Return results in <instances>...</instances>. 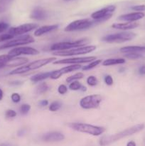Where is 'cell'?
I'll return each mask as SVG.
<instances>
[{
    "mask_svg": "<svg viewBox=\"0 0 145 146\" xmlns=\"http://www.w3.org/2000/svg\"><path fill=\"white\" fill-rule=\"evenodd\" d=\"M144 124H137V125H134V126L130 127L129 128H127V129L124 130V131H121V132L117 133L102 136L100 139V144L101 145H109V144L112 143L114 142H116V141H119V140L122 139V138H126V137L129 136V135H134V134L140 132V131H142L144 128Z\"/></svg>",
    "mask_w": 145,
    "mask_h": 146,
    "instance_id": "obj_1",
    "label": "cell"
},
{
    "mask_svg": "<svg viewBox=\"0 0 145 146\" xmlns=\"http://www.w3.org/2000/svg\"><path fill=\"white\" fill-rule=\"evenodd\" d=\"M55 60H56V58L55 57H50V58H42V59L36 60V61H34L33 62L29 63L27 65L18 67V68L13 70L9 74V75H16V74H24V73H26L29 71H34V70L41 68V67L51 63L52 61H55Z\"/></svg>",
    "mask_w": 145,
    "mask_h": 146,
    "instance_id": "obj_2",
    "label": "cell"
},
{
    "mask_svg": "<svg viewBox=\"0 0 145 146\" xmlns=\"http://www.w3.org/2000/svg\"><path fill=\"white\" fill-rule=\"evenodd\" d=\"M69 126L74 131L85 133L95 136L101 135L105 131V128L103 127L95 126V125H90L88 123H72L70 124Z\"/></svg>",
    "mask_w": 145,
    "mask_h": 146,
    "instance_id": "obj_3",
    "label": "cell"
},
{
    "mask_svg": "<svg viewBox=\"0 0 145 146\" xmlns=\"http://www.w3.org/2000/svg\"><path fill=\"white\" fill-rule=\"evenodd\" d=\"M96 49L95 46H86L83 47H76L72 48V49L63 50V51H55L53 53V55L58 56H71L75 55H81V54H86L95 51Z\"/></svg>",
    "mask_w": 145,
    "mask_h": 146,
    "instance_id": "obj_4",
    "label": "cell"
},
{
    "mask_svg": "<svg viewBox=\"0 0 145 146\" xmlns=\"http://www.w3.org/2000/svg\"><path fill=\"white\" fill-rule=\"evenodd\" d=\"M135 36L136 34L134 33L121 32L105 36L102 38V40L107 43H122L132 40Z\"/></svg>",
    "mask_w": 145,
    "mask_h": 146,
    "instance_id": "obj_5",
    "label": "cell"
},
{
    "mask_svg": "<svg viewBox=\"0 0 145 146\" xmlns=\"http://www.w3.org/2000/svg\"><path fill=\"white\" fill-rule=\"evenodd\" d=\"M88 41V39L84 38V39L78 40L75 41H65V42H59L53 44L51 46V51H63V50L71 49L72 48H76V47L82 46L87 44Z\"/></svg>",
    "mask_w": 145,
    "mask_h": 146,
    "instance_id": "obj_6",
    "label": "cell"
},
{
    "mask_svg": "<svg viewBox=\"0 0 145 146\" xmlns=\"http://www.w3.org/2000/svg\"><path fill=\"white\" fill-rule=\"evenodd\" d=\"M95 20L92 21L89 19H84L75 20L72 22L70 23L68 26L65 28V31L70 32V31H78V30L86 29L90 28L92 25L95 24Z\"/></svg>",
    "mask_w": 145,
    "mask_h": 146,
    "instance_id": "obj_7",
    "label": "cell"
},
{
    "mask_svg": "<svg viewBox=\"0 0 145 146\" xmlns=\"http://www.w3.org/2000/svg\"><path fill=\"white\" fill-rule=\"evenodd\" d=\"M116 7L115 5H109L102 8L91 14V17L95 20V23H100L109 19L112 17V13L115 11Z\"/></svg>",
    "mask_w": 145,
    "mask_h": 146,
    "instance_id": "obj_8",
    "label": "cell"
},
{
    "mask_svg": "<svg viewBox=\"0 0 145 146\" xmlns=\"http://www.w3.org/2000/svg\"><path fill=\"white\" fill-rule=\"evenodd\" d=\"M101 101L102 97L100 96L98 94H93L82 98L80 101V106L84 109H92L98 108Z\"/></svg>",
    "mask_w": 145,
    "mask_h": 146,
    "instance_id": "obj_9",
    "label": "cell"
},
{
    "mask_svg": "<svg viewBox=\"0 0 145 146\" xmlns=\"http://www.w3.org/2000/svg\"><path fill=\"white\" fill-rule=\"evenodd\" d=\"M34 38L30 35L23 36L17 38L16 39H13L9 42L4 44L3 45L0 46V49H4V48H11V47L18 46L21 45H25V44H31L34 42Z\"/></svg>",
    "mask_w": 145,
    "mask_h": 146,
    "instance_id": "obj_10",
    "label": "cell"
},
{
    "mask_svg": "<svg viewBox=\"0 0 145 146\" xmlns=\"http://www.w3.org/2000/svg\"><path fill=\"white\" fill-rule=\"evenodd\" d=\"M37 27H38V25L36 24H34V23L22 24V25L18 26V27H11L9 30V33L12 34L14 36H15L21 35V34L28 32V31H32L33 29H36Z\"/></svg>",
    "mask_w": 145,
    "mask_h": 146,
    "instance_id": "obj_11",
    "label": "cell"
},
{
    "mask_svg": "<svg viewBox=\"0 0 145 146\" xmlns=\"http://www.w3.org/2000/svg\"><path fill=\"white\" fill-rule=\"evenodd\" d=\"M81 68V66L79 64H73L72 65L68 66L63 67L61 69L56 70V71H52L50 76V78L51 79H58L60 77L62 76L63 74H68V73L72 72V71H77V70Z\"/></svg>",
    "mask_w": 145,
    "mask_h": 146,
    "instance_id": "obj_12",
    "label": "cell"
},
{
    "mask_svg": "<svg viewBox=\"0 0 145 146\" xmlns=\"http://www.w3.org/2000/svg\"><path fill=\"white\" fill-rule=\"evenodd\" d=\"M38 54H39V51L32 47H18V48H15L11 50L8 54L12 57H16L20 55H23V54L24 55H36Z\"/></svg>",
    "mask_w": 145,
    "mask_h": 146,
    "instance_id": "obj_13",
    "label": "cell"
},
{
    "mask_svg": "<svg viewBox=\"0 0 145 146\" xmlns=\"http://www.w3.org/2000/svg\"><path fill=\"white\" fill-rule=\"evenodd\" d=\"M96 59L95 56H87V57H78V58H71L66 59L59 60V61H53L54 64H84V63L91 62Z\"/></svg>",
    "mask_w": 145,
    "mask_h": 146,
    "instance_id": "obj_14",
    "label": "cell"
},
{
    "mask_svg": "<svg viewBox=\"0 0 145 146\" xmlns=\"http://www.w3.org/2000/svg\"><path fill=\"white\" fill-rule=\"evenodd\" d=\"M65 138L63 134L58 131H52L44 134L41 137L42 141L45 142H58L63 141Z\"/></svg>",
    "mask_w": 145,
    "mask_h": 146,
    "instance_id": "obj_15",
    "label": "cell"
},
{
    "mask_svg": "<svg viewBox=\"0 0 145 146\" xmlns=\"http://www.w3.org/2000/svg\"><path fill=\"white\" fill-rule=\"evenodd\" d=\"M144 17V14L141 11H137L134 13H130V14H127L121 15L118 17V19L120 21H135L137 20L141 19Z\"/></svg>",
    "mask_w": 145,
    "mask_h": 146,
    "instance_id": "obj_16",
    "label": "cell"
},
{
    "mask_svg": "<svg viewBox=\"0 0 145 146\" xmlns=\"http://www.w3.org/2000/svg\"><path fill=\"white\" fill-rule=\"evenodd\" d=\"M139 26V24L134 21H127L125 23H115L112 25L114 29L120 30H129L136 28Z\"/></svg>",
    "mask_w": 145,
    "mask_h": 146,
    "instance_id": "obj_17",
    "label": "cell"
},
{
    "mask_svg": "<svg viewBox=\"0 0 145 146\" xmlns=\"http://www.w3.org/2000/svg\"><path fill=\"white\" fill-rule=\"evenodd\" d=\"M30 17L33 19L41 21L47 18V14L45 10L41 7H36L33 10Z\"/></svg>",
    "mask_w": 145,
    "mask_h": 146,
    "instance_id": "obj_18",
    "label": "cell"
},
{
    "mask_svg": "<svg viewBox=\"0 0 145 146\" xmlns=\"http://www.w3.org/2000/svg\"><path fill=\"white\" fill-rule=\"evenodd\" d=\"M58 25H46L41 27L40 28L37 29L34 32V36H41L43 34H46V33L51 32V31H53V30L58 29Z\"/></svg>",
    "mask_w": 145,
    "mask_h": 146,
    "instance_id": "obj_19",
    "label": "cell"
},
{
    "mask_svg": "<svg viewBox=\"0 0 145 146\" xmlns=\"http://www.w3.org/2000/svg\"><path fill=\"white\" fill-rule=\"evenodd\" d=\"M28 61V59L24 57H19V58H16V57H13L11 58V61L8 64L7 66L9 67H14V66H18L24 65V64H26Z\"/></svg>",
    "mask_w": 145,
    "mask_h": 146,
    "instance_id": "obj_20",
    "label": "cell"
},
{
    "mask_svg": "<svg viewBox=\"0 0 145 146\" xmlns=\"http://www.w3.org/2000/svg\"><path fill=\"white\" fill-rule=\"evenodd\" d=\"M138 51H145V46H125L120 48V52L122 53L138 52Z\"/></svg>",
    "mask_w": 145,
    "mask_h": 146,
    "instance_id": "obj_21",
    "label": "cell"
},
{
    "mask_svg": "<svg viewBox=\"0 0 145 146\" xmlns=\"http://www.w3.org/2000/svg\"><path fill=\"white\" fill-rule=\"evenodd\" d=\"M51 72H45V73H41V74H36V75L33 76L31 78V81L33 82H38V81H43L44 79L49 78L51 76Z\"/></svg>",
    "mask_w": 145,
    "mask_h": 146,
    "instance_id": "obj_22",
    "label": "cell"
},
{
    "mask_svg": "<svg viewBox=\"0 0 145 146\" xmlns=\"http://www.w3.org/2000/svg\"><path fill=\"white\" fill-rule=\"evenodd\" d=\"M125 60L123 58H109L103 61L102 65L103 66H112L117 65V64H125Z\"/></svg>",
    "mask_w": 145,
    "mask_h": 146,
    "instance_id": "obj_23",
    "label": "cell"
},
{
    "mask_svg": "<svg viewBox=\"0 0 145 146\" xmlns=\"http://www.w3.org/2000/svg\"><path fill=\"white\" fill-rule=\"evenodd\" d=\"M14 0H0V14L7 11Z\"/></svg>",
    "mask_w": 145,
    "mask_h": 146,
    "instance_id": "obj_24",
    "label": "cell"
},
{
    "mask_svg": "<svg viewBox=\"0 0 145 146\" xmlns=\"http://www.w3.org/2000/svg\"><path fill=\"white\" fill-rule=\"evenodd\" d=\"M13 57L10 55H1L0 56V69L4 68V66H7L9 61H11Z\"/></svg>",
    "mask_w": 145,
    "mask_h": 146,
    "instance_id": "obj_25",
    "label": "cell"
},
{
    "mask_svg": "<svg viewBox=\"0 0 145 146\" xmlns=\"http://www.w3.org/2000/svg\"><path fill=\"white\" fill-rule=\"evenodd\" d=\"M49 88L48 86L47 85L46 83H42V84H39L38 86L36 88V94H42L47 91Z\"/></svg>",
    "mask_w": 145,
    "mask_h": 146,
    "instance_id": "obj_26",
    "label": "cell"
},
{
    "mask_svg": "<svg viewBox=\"0 0 145 146\" xmlns=\"http://www.w3.org/2000/svg\"><path fill=\"white\" fill-rule=\"evenodd\" d=\"M101 61H102V60H100V59L94 60V61H91V62L88 65L85 66L84 67H82V70H83V71H88V70L92 69V68H95V66H97L98 65H99V64L101 63Z\"/></svg>",
    "mask_w": 145,
    "mask_h": 146,
    "instance_id": "obj_27",
    "label": "cell"
},
{
    "mask_svg": "<svg viewBox=\"0 0 145 146\" xmlns=\"http://www.w3.org/2000/svg\"><path fill=\"white\" fill-rule=\"evenodd\" d=\"M84 74L82 73H77V74H74V75L68 77L66 79L67 83H71L73 81H76L78 79H80V78H83Z\"/></svg>",
    "mask_w": 145,
    "mask_h": 146,
    "instance_id": "obj_28",
    "label": "cell"
},
{
    "mask_svg": "<svg viewBox=\"0 0 145 146\" xmlns=\"http://www.w3.org/2000/svg\"><path fill=\"white\" fill-rule=\"evenodd\" d=\"M125 56L126 58H129V59H137V58H141L142 57V55L140 54H138L136 52H129V53H125Z\"/></svg>",
    "mask_w": 145,
    "mask_h": 146,
    "instance_id": "obj_29",
    "label": "cell"
},
{
    "mask_svg": "<svg viewBox=\"0 0 145 146\" xmlns=\"http://www.w3.org/2000/svg\"><path fill=\"white\" fill-rule=\"evenodd\" d=\"M81 86H82V85H81L80 83L77 81H73L70 84L69 88L72 91H78V90L80 89Z\"/></svg>",
    "mask_w": 145,
    "mask_h": 146,
    "instance_id": "obj_30",
    "label": "cell"
},
{
    "mask_svg": "<svg viewBox=\"0 0 145 146\" xmlns=\"http://www.w3.org/2000/svg\"><path fill=\"white\" fill-rule=\"evenodd\" d=\"M61 107V104L58 101H54L52 104L50 105L49 106V110L52 112H54V111H58V109H60V108Z\"/></svg>",
    "mask_w": 145,
    "mask_h": 146,
    "instance_id": "obj_31",
    "label": "cell"
},
{
    "mask_svg": "<svg viewBox=\"0 0 145 146\" xmlns=\"http://www.w3.org/2000/svg\"><path fill=\"white\" fill-rule=\"evenodd\" d=\"M98 79L96 78V77L93 76H89L88 78V79H87V83H88V84L89 86H96L97 84H98Z\"/></svg>",
    "mask_w": 145,
    "mask_h": 146,
    "instance_id": "obj_32",
    "label": "cell"
},
{
    "mask_svg": "<svg viewBox=\"0 0 145 146\" xmlns=\"http://www.w3.org/2000/svg\"><path fill=\"white\" fill-rule=\"evenodd\" d=\"M12 38H14V36L11 34L10 33H7V34H2L0 35V42L2 41H7V40H10Z\"/></svg>",
    "mask_w": 145,
    "mask_h": 146,
    "instance_id": "obj_33",
    "label": "cell"
},
{
    "mask_svg": "<svg viewBox=\"0 0 145 146\" xmlns=\"http://www.w3.org/2000/svg\"><path fill=\"white\" fill-rule=\"evenodd\" d=\"M31 109V106L28 104H23L20 108V112L22 114H26Z\"/></svg>",
    "mask_w": 145,
    "mask_h": 146,
    "instance_id": "obj_34",
    "label": "cell"
},
{
    "mask_svg": "<svg viewBox=\"0 0 145 146\" xmlns=\"http://www.w3.org/2000/svg\"><path fill=\"white\" fill-rule=\"evenodd\" d=\"M67 91H68V88H67V87L65 86V85H60L59 87H58V93H59L60 94H61V95H64L65 94H66Z\"/></svg>",
    "mask_w": 145,
    "mask_h": 146,
    "instance_id": "obj_35",
    "label": "cell"
},
{
    "mask_svg": "<svg viewBox=\"0 0 145 146\" xmlns=\"http://www.w3.org/2000/svg\"><path fill=\"white\" fill-rule=\"evenodd\" d=\"M11 98L14 103H18L20 101V100H21V96H20V95L18 94L14 93V94H13L11 95Z\"/></svg>",
    "mask_w": 145,
    "mask_h": 146,
    "instance_id": "obj_36",
    "label": "cell"
},
{
    "mask_svg": "<svg viewBox=\"0 0 145 146\" xmlns=\"http://www.w3.org/2000/svg\"><path fill=\"white\" fill-rule=\"evenodd\" d=\"M132 10L136 11H145V5H136L132 7Z\"/></svg>",
    "mask_w": 145,
    "mask_h": 146,
    "instance_id": "obj_37",
    "label": "cell"
},
{
    "mask_svg": "<svg viewBox=\"0 0 145 146\" xmlns=\"http://www.w3.org/2000/svg\"><path fill=\"white\" fill-rule=\"evenodd\" d=\"M16 116V113L13 110H8L6 112V117L7 118H14Z\"/></svg>",
    "mask_w": 145,
    "mask_h": 146,
    "instance_id": "obj_38",
    "label": "cell"
},
{
    "mask_svg": "<svg viewBox=\"0 0 145 146\" xmlns=\"http://www.w3.org/2000/svg\"><path fill=\"white\" fill-rule=\"evenodd\" d=\"M105 84L108 86L112 85V84H113V79H112V76L109 75L106 76L105 78Z\"/></svg>",
    "mask_w": 145,
    "mask_h": 146,
    "instance_id": "obj_39",
    "label": "cell"
},
{
    "mask_svg": "<svg viewBox=\"0 0 145 146\" xmlns=\"http://www.w3.org/2000/svg\"><path fill=\"white\" fill-rule=\"evenodd\" d=\"M9 24L5 22H1L0 23V33H2L5 31L6 30L8 29Z\"/></svg>",
    "mask_w": 145,
    "mask_h": 146,
    "instance_id": "obj_40",
    "label": "cell"
},
{
    "mask_svg": "<svg viewBox=\"0 0 145 146\" xmlns=\"http://www.w3.org/2000/svg\"><path fill=\"white\" fill-rule=\"evenodd\" d=\"M139 73L141 75H145V66H142L139 68Z\"/></svg>",
    "mask_w": 145,
    "mask_h": 146,
    "instance_id": "obj_41",
    "label": "cell"
},
{
    "mask_svg": "<svg viewBox=\"0 0 145 146\" xmlns=\"http://www.w3.org/2000/svg\"><path fill=\"white\" fill-rule=\"evenodd\" d=\"M10 84L13 86H20L22 84V82L20 81H12V82H11L10 83Z\"/></svg>",
    "mask_w": 145,
    "mask_h": 146,
    "instance_id": "obj_42",
    "label": "cell"
},
{
    "mask_svg": "<svg viewBox=\"0 0 145 146\" xmlns=\"http://www.w3.org/2000/svg\"><path fill=\"white\" fill-rule=\"evenodd\" d=\"M48 104V101H46V100H44V101H41V102H40V105L42 106H47Z\"/></svg>",
    "mask_w": 145,
    "mask_h": 146,
    "instance_id": "obj_43",
    "label": "cell"
},
{
    "mask_svg": "<svg viewBox=\"0 0 145 146\" xmlns=\"http://www.w3.org/2000/svg\"><path fill=\"white\" fill-rule=\"evenodd\" d=\"M127 145L128 146H135V145H136V143H135L134 141H130V142L128 143Z\"/></svg>",
    "mask_w": 145,
    "mask_h": 146,
    "instance_id": "obj_44",
    "label": "cell"
},
{
    "mask_svg": "<svg viewBox=\"0 0 145 146\" xmlns=\"http://www.w3.org/2000/svg\"><path fill=\"white\" fill-rule=\"evenodd\" d=\"M2 98H3V91H2V90L0 88V101H1Z\"/></svg>",
    "mask_w": 145,
    "mask_h": 146,
    "instance_id": "obj_45",
    "label": "cell"
},
{
    "mask_svg": "<svg viewBox=\"0 0 145 146\" xmlns=\"http://www.w3.org/2000/svg\"><path fill=\"white\" fill-rule=\"evenodd\" d=\"M80 89L82 90V91H86V90H87V88L85 86H81V88H80Z\"/></svg>",
    "mask_w": 145,
    "mask_h": 146,
    "instance_id": "obj_46",
    "label": "cell"
},
{
    "mask_svg": "<svg viewBox=\"0 0 145 146\" xmlns=\"http://www.w3.org/2000/svg\"><path fill=\"white\" fill-rule=\"evenodd\" d=\"M64 1H70V0H64Z\"/></svg>",
    "mask_w": 145,
    "mask_h": 146,
    "instance_id": "obj_47",
    "label": "cell"
},
{
    "mask_svg": "<svg viewBox=\"0 0 145 146\" xmlns=\"http://www.w3.org/2000/svg\"><path fill=\"white\" fill-rule=\"evenodd\" d=\"M144 141H145V138H144Z\"/></svg>",
    "mask_w": 145,
    "mask_h": 146,
    "instance_id": "obj_48",
    "label": "cell"
}]
</instances>
